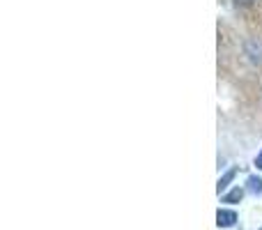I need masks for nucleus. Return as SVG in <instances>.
I'll list each match as a JSON object with an SVG mask.
<instances>
[{
	"mask_svg": "<svg viewBox=\"0 0 262 230\" xmlns=\"http://www.w3.org/2000/svg\"><path fill=\"white\" fill-rule=\"evenodd\" d=\"M255 166H258V171H262V152L258 154V159H255Z\"/></svg>",
	"mask_w": 262,
	"mask_h": 230,
	"instance_id": "5",
	"label": "nucleus"
},
{
	"mask_svg": "<svg viewBox=\"0 0 262 230\" xmlns=\"http://www.w3.org/2000/svg\"><path fill=\"white\" fill-rule=\"evenodd\" d=\"M246 184H249V191H251V194H262V177L251 175L249 180H246Z\"/></svg>",
	"mask_w": 262,
	"mask_h": 230,
	"instance_id": "3",
	"label": "nucleus"
},
{
	"mask_svg": "<svg viewBox=\"0 0 262 230\" xmlns=\"http://www.w3.org/2000/svg\"><path fill=\"white\" fill-rule=\"evenodd\" d=\"M235 175H237V168H230V171H228L226 175L219 180V184H216V191H219V194H221V191H226L228 186H230V182L235 180Z\"/></svg>",
	"mask_w": 262,
	"mask_h": 230,
	"instance_id": "2",
	"label": "nucleus"
},
{
	"mask_svg": "<svg viewBox=\"0 0 262 230\" xmlns=\"http://www.w3.org/2000/svg\"><path fill=\"white\" fill-rule=\"evenodd\" d=\"M242 198H244V191L237 186V189H232L228 196H223V203H239Z\"/></svg>",
	"mask_w": 262,
	"mask_h": 230,
	"instance_id": "4",
	"label": "nucleus"
},
{
	"mask_svg": "<svg viewBox=\"0 0 262 230\" xmlns=\"http://www.w3.org/2000/svg\"><path fill=\"white\" fill-rule=\"evenodd\" d=\"M235 221H237V214L232 210H219V214H216L219 228H230V226H235Z\"/></svg>",
	"mask_w": 262,
	"mask_h": 230,
	"instance_id": "1",
	"label": "nucleus"
}]
</instances>
